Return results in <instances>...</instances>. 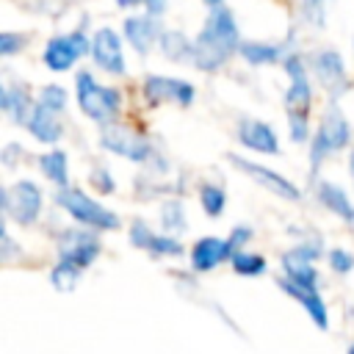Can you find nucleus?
<instances>
[{
	"label": "nucleus",
	"mask_w": 354,
	"mask_h": 354,
	"mask_svg": "<svg viewBox=\"0 0 354 354\" xmlns=\"http://www.w3.org/2000/svg\"><path fill=\"white\" fill-rule=\"evenodd\" d=\"M75 100H77L80 113L86 119H91L94 124H100V127L119 122V113H122V105H124V94L116 86L100 83L86 69L77 72V77H75Z\"/></svg>",
	"instance_id": "nucleus-3"
},
{
	"label": "nucleus",
	"mask_w": 354,
	"mask_h": 354,
	"mask_svg": "<svg viewBox=\"0 0 354 354\" xmlns=\"http://www.w3.org/2000/svg\"><path fill=\"white\" fill-rule=\"evenodd\" d=\"M235 136H238V144L254 155H279V136L277 130L263 122V119H254V116H243L238 119V127H235Z\"/></svg>",
	"instance_id": "nucleus-17"
},
{
	"label": "nucleus",
	"mask_w": 354,
	"mask_h": 354,
	"mask_svg": "<svg viewBox=\"0 0 354 354\" xmlns=\"http://www.w3.org/2000/svg\"><path fill=\"white\" fill-rule=\"evenodd\" d=\"M127 238H130V243H133L136 249L147 252L149 257H180V254L185 252L177 235L158 232V230H152L144 218H136V221L130 224Z\"/></svg>",
	"instance_id": "nucleus-15"
},
{
	"label": "nucleus",
	"mask_w": 354,
	"mask_h": 354,
	"mask_svg": "<svg viewBox=\"0 0 354 354\" xmlns=\"http://www.w3.org/2000/svg\"><path fill=\"white\" fill-rule=\"evenodd\" d=\"M238 55H241L246 64H252V66H274V64H282V61L290 55V50H288V44H277V41L243 39Z\"/></svg>",
	"instance_id": "nucleus-23"
},
{
	"label": "nucleus",
	"mask_w": 354,
	"mask_h": 354,
	"mask_svg": "<svg viewBox=\"0 0 354 354\" xmlns=\"http://www.w3.org/2000/svg\"><path fill=\"white\" fill-rule=\"evenodd\" d=\"M202 3H205V6H210V8H213V6H221V3H224V0H202Z\"/></svg>",
	"instance_id": "nucleus-40"
},
{
	"label": "nucleus",
	"mask_w": 354,
	"mask_h": 354,
	"mask_svg": "<svg viewBox=\"0 0 354 354\" xmlns=\"http://www.w3.org/2000/svg\"><path fill=\"white\" fill-rule=\"evenodd\" d=\"M36 102L44 105V108H50V111H55V113H64L66 111V102H69V94H66V88L61 83H47V86L39 88Z\"/></svg>",
	"instance_id": "nucleus-30"
},
{
	"label": "nucleus",
	"mask_w": 354,
	"mask_h": 354,
	"mask_svg": "<svg viewBox=\"0 0 354 354\" xmlns=\"http://www.w3.org/2000/svg\"><path fill=\"white\" fill-rule=\"evenodd\" d=\"M326 263H329V268H332L335 274H340V277H346V274L354 271V254H351L348 249H340V246H332V249L326 252Z\"/></svg>",
	"instance_id": "nucleus-32"
},
{
	"label": "nucleus",
	"mask_w": 354,
	"mask_h": 354,
	"mask_svg": "<svg viewBox=\"0 0 354 354\" xmlns=\"http://www.w3.org/2000/svg\"><path fill=\"white\" fill-rule=\"evenodd\" d=\"M304 3V8L310 11V14H318V17H324V6L329 3V0H301Z\"/></svg>",
	"instance_id": "nucleus-38"
},
{
	"label": "nucleus",
	"mask_w": 354,
	"mask_h": 354,
	"mask_svg": "<svg viewBox=\"0 0 354 354\" xmlns=\"http://www.w3.org/2000/svg\"><path fill=\"white\" fill-rule=\"evenodd\" d=\"M55 254H58V260L88 268L102 254L100 232L91 230V227H80V224L77 227H64V230L55 232Z\"/></svg>",
	"instance_id": "nucleus-8"
},
{
	"label": "nucleus",
	"mask_w": 354,
	"mask_h": 354,
	"mask_svg": "<svg viewBox=\"0 0 354 354\" xmlns=\"http://www.w3.org/2000/svg\"><path fill=\"white\" fill-rule=\"evenodd\" d=\"M346 354H354V337H351V343H348V348H346Z\"/></svg>",
	"instance_id": "nucleus-41"
},
{
	"label": "nucleus",
	"mask_w": 354,
	"mask_h": 354,
	"mask_svg": "<svg viewBox=\"0 0 354 354\" xmlns=\"http://www.w3.org/2000/svg\"><path fill=\"white\" fill-rule=\"evenodd\" d=\"M277 285H279V290H282L288 299H293V301L307 313V318H310L321 332L329 329V307H326V301H324V296H321L318 288L296 285V282H290V279H285V277H277Z\"/></svg>",
	"instance_id": "nucleus-19"
},
{
	"label": "nucleus",
	"mask_w": 354,
	"mask_h": 354,
	"mask_svg": "<svg viewBox=\"0 0 354 354\" xmlns=\"http://www.w3.org/2000/svg\"><path fill=\"white\" fill-rule=\"evenodd\" d=\"M158 218H160V230L169 232V235H177L180 238L188 230V213H185V205L177 196H169V199L160 202Z\"/></svg>",
	"instance_id": "nucleus-26"
},
{
	"label": "nucleus",
	"mask_w": 354,
	"mask_h": 354,
	"mask_svg": "<svg viewBox=\"0 0 354 354\" xmlns=\"http://www.w3.org/2000/svg\"><path fill=\"white\" fill-rule=\"evenodd\" d=\"M80 277H83V268L75 263H66V260H55V266L50 268V285L58 293H72L77 288Z\"/></svg>",
	"instance_id": "nucleus-29"
},
{
	"label": "nucleus",
	"mask_w": 354,
	"mask_h": 354,
	"mask_svg": "<svg viewBox=\"0 0 354 354\" xmlns=\"http://www.w3.org/2000/svg\"><path fill=\"white\" fill-rule=\"evenodd\" d=\"M119 8H144L147 14H152V17H163L166 14V6H169V0H113Z\"/></svg>",
	"instance_id": "nucleus-34"
},
{
	"label": "nucleus",
	"mask_w": 354,
	"mask_h": 354,
	"mask_svg": "<svg viewBox=\"0 0 354 354\" xmlns=\"http://www.w3.org/2000/svg\"><path fill=\"white\" fill-rule=\"evenodd\" d=\"M88 185L94 191H100V194H113L116 191V180H113V174L105 166H94L88 171Z\"/></svg>",
	"instance_id": "nucleus-33"
},
{
	"label": "nucleus",
	"mask_w": 354,
	"mask_h": 354,
	"mask_svg": "<svg viewBox=\"0 0 354 354\" xmlns=\"http://www.w3.org/2000/svg\"><path fill=\"white\" fill-rule=\"evenodd\" d=\"M230 268L238 274V277H246V279H257L268 271V260L257 252H249V249H238L232 252L230 257Z\"/></svg>",
	"instance_id": "nucleus-27"
},
{
	"label": "nucleus",
	"mask_w": 354,
	"mask_h": 354,
	"mask_svg": "<svg viewBox=\"0 0 354 354\" xmlns=\"http://www.w3.org/2000/svg\"><path fill=\"white\" fill-rule=\"evenodd\" d=\"M39 171L44 174L47 183H53L55 188H66L69 185V158L64 149L53 147L47 152L39 155Z\"/></svg>",
	"instance_id": "nucleus-24"
},
{
	"label": "nucleus",
	"mask_w": 354,
	"mask_h": 354,
	"mask_svg": "<svg viewBox=\"0 0 354 354\" xmlns=\"http://www.w3.org/2000/svg\"><path fill=\"white\" fill-rule=\"evenodd\" d=\"M83 55H91V39L86 30H69L47 39L41 50V64L50 72H69Z\"/></svg>",
	"instance_id": "nucleus-10"
},
{
	"label": "nucleus",
	"mask_w": 354,
	"mask_h": 354,
	"mask_svg": "<svg viewBox=\"0 0 354 354\" xmlns=\"http://www.w3.org/2000/svg\"><path fill=\"white\" fill-rule=\"evenodd\" d=\"M348 174H351V180H354V149H351V155H348Z\"/></svg>",
	"instance_id": "nucleus-39"
},
{
	"label": "nucleus",
	"mask_w": 354,
	"mask_h": 354,
	"mask_svg": "<svg viewBox=\"0 0 354 354\" xmlns=\"http://www.w3.org/2000/svg\"><path fill=\"white\" fill-rule=\"evenodd\" d=\"M141 97L152 108H158V105L188 108L196 100V88H194V83L171 77V75H147L144 83H141Z\"/></svg>",
	"instance_id": "nucleus-12"
},
{
	"label": "nucleus",
	"mask_w": 354,
	"mask_h": 354,
	"mask_svg": "<svg viewBox=\"0 0 354 354\" xmlns=\"http://www.w3.org/2000/svg\"><path fill=\"white\" fill-rule=\"evenodd\" d=\"M282 69L288 75L285 88V116H288V133L296 144H310V111H313V83H310V64L304 55L290 53L282 61Z\"/></svg>",
	"instance_id": "nucleus-2"
},
{
	"label": "nucleus",
	"mask_w": 354,
	"mask_h": 354,
	"mask_svg": "<svg viewBox=\"0 0 354 354\" xmlns=\"http://www.w3.org/2000/svg\"><path fill=\"white\" fill-rule=\"evenodd\" d=\"M0 254H3V260H14V254H19V246L11 241V232L6 230V221H3V230H0Z\"/></svg>",
	"instance_id": "nucleus-37"
},
{
	"label": "nucleus",
	"mask_w": 354,
	"mask_h": 354,
	"mask_svg": "<svg viewBox=\"0 0 354 354\" xmlns=\"http://www.w3.org/2000/svg\"><path fill=\"white\" fill-rule=\"evenodd\" d=\"M30 44V33L25 30H3L0 33V58H14Z\"/></svg>",
	"instance_id": "nucleus-31"
},
{
	"label": "nucleus",
	"mask_w": 354,
	"mask_h": 354,
	"mask_svg": "<svg viewBox=\"0 0 354 354\" xmlns=\"http://www.w3.org/2000/svg\"><path fill=\"white\" fill-rule=\"evenodd\" d=\"M241 28L235 14L221 3L213 6L210 14L205 17L199 33L194 36V55H191V66L199 72H218L221 66H227V61L232 55H238L241 50Z\"/></svg>",
	"instance_id": "nucleus-1"
},
{
	"label": "nucleus",
	"mask_w": 354,
	"mask_h": 354,
	"mask_svg": "<svg viewBox=\"0 0 354 354\" xmlns=\"http://www.w3.org/2000/svg\"><path fill=\"white\" fill-rule=\"evenodd\" d=\"M100 147L111 155H119L130 163H149L155 158V147L149 141V136H144L141 130L113 122L100 127Z\"/></svg>",
	"instance_id": "nucleus-7"
},
{
	"label": "nucleus",
	"mask_w": 354,
	"mask_h": 354,
	"mask_svg": "<svg viewBox=\"0 0 354 354\" xmlns=\"http://www.w3.org/2000/svg\"><path fill=\"white\" fill-rule=\"evenodd\" d=\"M0 205L3 221H11L17 227H33L44 210V191L33 180H17L3 188Z\"/></svg>",
	"instance_id": "nucleus-6"
},
{
	"label": "nucleus",
	"mask_w": 354,
	"mask_h": 354,
	"mask_svg": "<svg viewBox=\"0 0 354 354\" xmlns=\"http://www.w3.org/2000/svg\"><path fill=\"white\" fill-rule=\"evenodd\" d=\"M25 158V149L17 144V141H8L6 147H3V152H0V160H3V166L6 169H17V163Z\"/></svg>",
	"instance_id": "nucleus-35"
},
{
	"label": "nucleus",
	"mask_w": 354,
	"mask_h": 354,
	"mask_svg": "<svg viewBox=\"0 0 354 354\" xmlns=\"http://www.w3.org/2000/svg\"><path fill=\"white\" fill-rule=\"evenodd\" d=\"M25 130L39 141V144H58L64 138V122H61V113L44 108V105H33L28 122H25Z\"/></svg>",
	"instance_id": "nucleus-22"
},
{
	"label": "nucleus",
	"mask_w": 354,
	"mask_h": 354,
	"mask_svg": "<svg viewBox=\"0 0 354 354\" xmlns=\"http://www.w3.org/2000/svg\"><path fill=\"white\" fill-rule=\"evenodd\" d=\"M232 246L227 238H218V235H205V238H196L188 249V263L196 274H207L213 268H218L221 263H230L232 257Z\"/></svg>",
	"instance_id": "nucleus-18"
},
{
	"label": "nucleus",
	"mask_w": 354,
	"mask_h": 354,
	"mask_svg": "<svg viewBox=\"0 0 354 354\" xmlns=\"http://www.w3.org/2000/svg\"><path fill=\"white\" fill-rule=\"evenodd\" d=\"M33 105H36V100H30L28 86L3 80V86H0V111L11 124H25Z\"/></svg>",
	"instance_id": "nucleus-20"
},
{
	"label": "nucleus",
	"mask_w": 354,
	"mask_h": 354,
	"mask_svg": "<svg viewBox=\"0 0 354 354\" xmlns=\"http://www.w3.org/2000/svg\"><path fill=\"white\" fill-rule=\"evenodd\" d=\"M196 196H199V205L207 218H218L227 207V191L218 183H199Z\"/></svg>",
	"instance_id": "nucleus-28"
},
{
	"label": "nucleus",
	"mask_w": 354,
	"mask_h": 354,
	"mask_svg": "<svg viewBox=\"0 0 354 354\" xmlns=\"http://www.w3.org/2000/svg\"><path fill=\"white\" fill-rule=\"evenodd\" d=\"M351 144V124H348V116L343 113V108L337 105V100H329V105L324 108L321 119H318V127L310 138V169L318 171L324 166V160L340 155L346 147Z\"/></svg>",
	"instance_id": "nucleus-4"
},
{
	"label": "nucleus",
	"mask_w": 354,
	"mask_h": 354,
	"mask_svg": "<svg viewBox=\"0 0 354 354\" xmlns=\"http://www.w3.org/2000/svg\"><path fill=\"white\" fill-rule=\"evenodd\" d=\"M158 50H160L163 58L171 61V64H191L194 39H188L183 30H166V28H163V36H160Z\"/></svg>",
	"instance_id": "nucleus-25"
},
{
	"label": "nucleus",
	"mask_w": 354,
	"mask_h": 354,
	"mask_svg": "<svg viewBox=\"0 0 354 354\" xmlns=\"http://www.w3.org/2000/svg\"><path fill=\"white\" fill-rule=\"evenodd\" d=\"M122 36H124V41L141 58H147L160 44V36H163L160 17H152V14H130L122 22Z\"/></svg>",
	"instance_id": "nucleus-16"
},
{
	"label": "nucleus",
	"mask_w": 354,
	"mask_h": 354,
	"mask_svg": "<svg viewBox=\"0 0 354 354\" xmlns=\"http://www.w3.org/2000/svg\"><path fill=\"white\" fill-rule=\"evenodd\" d=\"M55 205L80 227H91L97 232H113L122 227V218L105 207L100 199H94L91 194H86L83 188H75V185H66V188H58L55 194Z\"/></svg>",
	"instance_id": "nucleus-5"
},
{
	"label": "nucleus",
	"mask_w": 354,
	"mask_h": 354,
	"mask_svg": "<svg viewBox=\"0 0 354 354\" xmlns=\"http://www.w3.org/2000/svg\"><path fill=\"white\" fill-rule=\"evenodd\" d=\"M227 160L232 163L235 171L246 174L254 185H260L263 191L274 194L277 199H285V202H299V199H301V188H299L293 180H288L285 174L274 171L271 166L257 163V160H252V158H243V155H238V152H227Z\"/></svg>",
	"instance_id": "nucleus-9"
},
{
	"label": "nucleus",
	"mask_w": 354,
	"mask_h": 354,
	"mask_svg": "<svg viewBox=\"0 0 354 354\" xmlns=\"http://www.w3.org/2000/svg\"><path fill=\"white\" fill-rule=\"evenodd\" d=\"M91 61L100 72L119 77L127 72L124 64V36H119L113 28H100L91 33Z\"/></svg>",
	"instance_id": "nucleus-14"
},
{
	"label": "nucleus",
	"mask_w": 354,
	"mask_h": 354,
	"mask_svg": "<svg viewBox=\"0 0 354 354\" xmlns=\"http://www.w3.org/2000/svg\"><path fill=\"white\" fill-rule=\"evenodd\" d=\"M315 199L321 202L324 210H329L332 216H337L346 224H354V199L348 196V191L332 180H318L315 183Z\"/></svg>",
	"instance_id": "nucleus-21"
},
{
	"label": "nucleus",
	"mask_w": 354,
	"mask_h": 354,
	"mask_svg": "<svg viewBox=\"0 0 354 354\" xmlns=\"http://www.w3.org/2000/svg\"><path fill=\"white\" fill-rule=\"evenodd\" d=\"M318 257H321V241L318 238H313V241L307 238V241L296 243L293 249L282 252V257H279L282 277L290 279V282H296V285L318 288V282H321L318 268H315Z\"/></svg>",
	"instance_id": "nucleus-11"
},
{
	"label": "nucleus",
	"mask_w": 354,
	"mask_h": 354,
	"mask_svg": "<svg viewBox=\"0 0 354 354\" xmlns=\"http://www.w3.org/2000/svg\"><path fill=\"white\" fill-rule=\"evenodd\" d=\"M310 72L321 83V88L329 94V100H337L340 94H346L351 88V77H348L346 61L335 47H324V50L313 53Z\"/></svg>",
	"instance_id": "nucleus-13"
},
{
	"label": "nucleus",
	"mask_w": 354,
	"mask_h": 354,
	"mask_svg": "<svg viewBox=\"0 0 354 354\" xmlns=\"http://www.w3.org/2000/svg\"><path fill=\"white\" fill-rule=\"evenodd\" d=\"M227 241H230V246H232L235 252H238V249H246V243L252 241V227H246V224H235V227L230 230Z\"/></svg>",
	"instance_id": "nucleus-36"
}]
</instances>
